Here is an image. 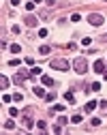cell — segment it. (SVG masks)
Returning a JSON list of instances; mask_svg holds the SVG:
<instances>
[{
  "instance_id": "cell-11",
  "label": "cell",
  "mask_w": 107,
  "mask_h": 135,
  "mask_svg": "<svg viewBox=\"0 0 107 135\" xmlns=\"http://www.w3.org/2000/svg\"><path fill=\"white\" fill-rule=\"evenodd\" d=\"M71 122H73V124L81 122V114H73V118H71Z\"/></svg>"
},
{
  "instance_id": "cell-13",
  "label": "cell",
  "mask_w": 107,
  "mask_h": 135,
  "mask_svg": "<svg viewBox=\"0 0 107 135\" xmlns=\"http://www.w3.org/2000/svg\"><path fill=\"white\" fill-rule=\"evenodd\" d=\"M11 101H13L11 94H2V103H11Z\"/></svg>"
},
{
  "instance_id": "cell-16",
  "label": "cell",
  "mask_w": 107,
  "mask_h": 135,
  "mask_svg": "<svg viewBox=\"0 0 107 135\" xmlns=\"http://www.w3.org/2000/svg\"><path fill=\"white\" fill-rule=\"evenodd\" d=\"M39 54H49V47H47V45H43V47L39 49Z\"/></svg>"
},
{
  "instance_id": "cell-15",
  "label": "cell",
  "mask_w": 107,
  "mask_h": 135,
  "mask_svg": "<svg viewBox=\"0 0 107 135\" xmlns=\"http://www.w3.org/2000/svg\"><path fill=\"white\" fill-rule=\"evenodd\" d=\"M51 112H64V105H54Z\"/></svg>"
},
{
  "instance_id": "cell-7",
  "label": "cell",
  "mask_w": 107,
  "mask_h": 135,
  "mask_svg": "<svg viewBox=\"0 0 107 135\" xmlns=\"http://www.w3.org/2000/svg\"><path fill=\"white\" fill-rule=\"evenodd\" d=\"M94 71H96V73H105V62H103V60H96V62H94Z\"/></svg>"
},
{
  "instance_id": "cell-12",
  "label": "cell",
  "mask_w": 107,
  "mask_h": 135,
  "mask_svg": "<svg viewBox=\"0 0 107 135\" xmlns=\"http://www.w3.org/2000/svg\"><path fill=\"white\" fill-rule=\"evenodd\" d=\"M30 75H32V77H37V75H41V69H39V66H34V69L30 71Z\"/></svg>"
},
{
  "instance_id": "cell-2",
  "label": "cell",
  "mask_w": 107,
  "mask_h": 135,
  "mask_svg": "<svg viewBox=\"0 0 107 135\" xmlns=\"http://www.w3.org/2000/svg\"><path fill=\"white\" fill-rule=\"evenodd\" d=\"M88 22H90L92 26H103V15H99V13H90V15H88Z\"/></svg>"
},
{
  "instance_id": "cell-3",
  "label": "cell",
  "mask_w": 107,
  "mask_h": 135,
  "mask_svg": "<svg viewBox=\"0 0 107 135\" xmlns=\"http://www.w3.org/2000/svg\"><path fill=\"white\" fill-rule=\"evenodd\" d=\"M51 69L66 71V69H69V62H66V60H62V58H60V60H51Z\"/></svg>"
},
{
  "instance_id": "cell-8",
  "label": "cell",
  "mask_w": 107,
  "mask_h": 135,
  "mask_svg": "<svg viewBox=\"0 0 107 135\" xmlns=\"http://www.w3.org/2000/svg\"><path fill=\"white\" fill-rule=\"evenodd\" d=\"M41 84H43V86H54V79L49 75H41Z\"/></svg>"
},
{
  "instance_id": "cell-1",
  "label": "cell",
  "mask_w": 107,
  "mask_h": 135,
  "mask_svg": "<svg viewBox=\"0 0 107 135\" xmlns=\"http://www.w3.org/2000/svg\"><path fill=\"white\" fill-rule=\"evenodd\" d=\"M73 69H75V71H77L79 75H84V73L88 71V62H86L84 58H77V60L73 62Z\"/></svg>"
},
{
  "instance_id": "cell-10",
  "label": "cell",
  "mask_w": 107,
  "mask_h": 135,
  "mask_svg": "<svg viewBox=\"0 0 107 135\" xmlns=\"http://www.w3.org/2000/svg\"><path fill=\"white\" fill-rule=\"evenodd\" d=\"M0 84H2V88H9V84H11V81H9L7 75H2V77H0Z\"/></svg>"
},
{
  "instance_id": "cell-17",
  "label": "cell",
  "mask_w": 107,
  "mask_h": 135,
  "mask_svg": "<svg viewBox=\"0 0 107 135\" xmlns=\"http://www.w3.org/2000/svg\"><path fill=\"white\" fill-rule=\"evenodd\" d=\"M90 124H92V127H99V124H101V120H99V118H92Z\"/></svg>"
},
{
  "instance_id": "cell-6",
  "label": "cell",
  "mask_w": 107,
  "mask_h": 135,
  "mask_svg": "<svg viewBox=\"0 0 107 135\" xmlns=\"http://www.w3.org/2000/svg\"><path fill=\"white\" fill-rule=\"evenodd\" d=\"M28 81V75H24V73H17L15 75V84H20V86H22V84H26Z\"/></svg>"
},
{
  "instance_id": "cell-21",
  "label": "cell",
  "mask_w": 107,
  "mask_h": 135,
  "mask_svg": "<svg viewBox=\"0 0 107 135\" xmlns=\"http://www.w3.org/2000/svg\"><path fill=\"white\" fill-rule=\"evenodd\" d=\"M90 88H92V90H101V84H99V81H94V84H92Z\"/></svg>"
},
{
  "instance_id": "cell-22",
  "label": "cell",
  "mask_w": 107,
  "mask_h": 135,
  "mask_svg": "<svg viewBox=\"0 0 107 135\" xmlns=\"http://www.w3.org/2000/svg\"><path fill=\"white\" fill-rule=\"evenodd\" d=\"M24 124H26V127L30 129V127H32V120H30V118H24Z\"/></svg>"
},
{
  "instance_id": "cell-24",
  "label": "cell",
  "mask_w": 107,
  "mask_h": 135,
  "mask_svg": "<svg viewBox=\"0 0 107 135\" xmlns=\"http://www.w3.org/2000/svg\"><path fill=\"white\" fill-rule=\"evenodd\" d=\"M105 79H107V71H105Z\"/></svg>"
},
{
  "instance_id": "cell-9",
  "label": "cell",
  "mask_w": 107,
  "mask_h": 135,
  "mask_svg": "<svg viewBox=\"0 0 107 135\" xmlns=\"http://www.w3.org/2000/svg\"><path fill=\"white\" fill-rule=\"evenodd\" d=\"M34 94H37V97H47V94H45V90H43L41 86H34Z\"/></svg>"
},
{
  "instance_id": "cell-4",
  "label": "cell",
  "mask_w": 107,
  "mask_h": 135,
  "mask_svg": "<svg viewBox=\"0 0 107 135\" xmlns=\"http://www.w3.org/2000/svg\"><path fill=\"white\" fill-rule=\"evenodd\" d=\"M96 105H99V103H96V101H88V103L84 105V112H86V114H90V112H92V109H94Z\"/></svg>"
},
{
  "instance_id": "cell-5",
  "label": "cell",
  "mask_w": 107,
  "mask_h": 135,
  "mask_svg": "<svg viewBox=\"0 0 107 135\" xmlns=\"http://www.w3.org/2000/svg\"><path fill=\"white\" fill-rule=\"evenodd\" d=\"M37 24H39V17H34V15H28V17H26V26L32 28V26H37Z\"/></svg>"
},
{
  "instance_id": "cell-19",
  "label": "cell",
  "mask_w": 107,
  "mask_h": 135,
  "mask_svg": "<svg viewBox=\"0 0 107 135\" xmlns=\"http://www.w3.org/2000/svg\"><path fill=\"white\" fill-rule=\"evenodd\" d=\"M64 99H66L69 103H71V101H73V92H66V94H64Z\"/></svg>"
},
{
  "instance_id": "cell-18",
  "label": "cell",
  "mask_w": 107,
  "mask_h": 135,
  "mask_svg": "<svg viewBox=\"0 0 107 135\" xmlns=\"http://www.w3.org/2000/svg\"><path fill=\"white\" fill-rule=\"evenodd\" d=\"M4 127H7V129H13V127H15V122H13V120H7V122H4Z\"/></svg>"
},
{
  "instance_id": "cell-20",
  "label": "cell",
  "mask_w": 107,
  "mask_h": 135,
  "mask_svg": "<svg viewBox=\"0 0 107 135\" xmlns=\"http://www.w3.org/2000/svg\"><path fill=\"white\" fill-rule=\"evenodd\" d=\"M39 37H47V28H41L39 30Z\"/></svg>"
},
{
  "instance_id": "cell-23",
  "label": "cell",
  "mask_w": 107,
  "mask_h": 135,
  "mask_svg": "<svg viewBox=\"0 0 107 135\" xmlns=\"http://www.w3.org/2000/svg\"><path fill=\"white\" fill-rule=\"evenodd\" d=\"M45 2H47V4H56V0H45Z\"/></svg>"
},
{
  "instance_id": "cell-14",
  "label": "cell",
  "mask_w": 107,
  "mask_h": 135,
  "mask_svg": "<svg viewBox=\"0 0 107 135\" xmlns=\"http://www.w3.org/2000/svg\"><path fill=\"white\" fill-rule=\"evenodd\" d=\"M11 52H13V54H20L22 47H20V45H11Z\"/></svg>"
}]
</instances>
